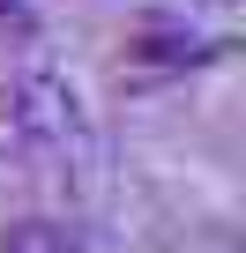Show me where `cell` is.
<instances>
[{
  "label": "cell",
  "mask_w": 246,
  "mask_h": 253,
  "mask_svg": "<svg viewBox=\"0 0 246 253\" xmlns=\"http://www.w3.org/2000/svg\"><path fill=\"white\" fill-rule=\"evenodd\" d=\"M38 30V8L30 0H0V38H30Z\"/></svg>",
  "instance_id": "cell-3"
},
{
  "label": "cell",
  "mask_w": 246,
  "mask_h": 253,
  "mask_svg": "<svg viewBox=\"0 0 246 253\" xmlns=\"http://www.w3.org/2000/svg\"><path fill=\"white\" fill-rule=\"evenodd\" d=\"M0 253H82V246H75L67 223H52V216H23V223L0 231Z\"/></svg>",
  "instance_id": "cell-2"
},
{
  "label": "cell",
  "mask_w": 246,
  "mask_h": 253,
  "mask_svg": "<svg viewBox=\"0 0 246 253\" xmlns=\"http://www.w3.org/2000/svg\"><path fill=\"white\" fill-rule=\"evenodd\" d=\"M23 171H38V134H30L23 89L8 75V82H0V179H23Z\"/></svg>",
  "instance_id": "cell-1"
}]
</instances>
